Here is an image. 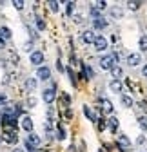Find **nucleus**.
Wrapping results in <instances>:
<instances>
[{
  "label": "nucleus",
  "instance_id": "f257e3e1",
  "mask_svg": "<svg viewBox=\"0 0 147 152\" xmlns=\"http://www.w3.org/2000/svg\"><path fill=\"white\" fill-rule=\"evenodd\" d=\"M115 64H116V56L115 54H105V56L100 58V67L104 71H111L115 67Z\"/></svg>",
  "mask_w": 147,
  "mask_h": 152
},
{
  "label": "nucleus",
  "instance_id": "f03ea898",
  "mask_svg": "<svg viewBox=\"0 0 147 152\" xmlns=\"http://www.w3.org/2000/svg\"><path fill=\"white\" fill-rule=\"evenodd\" d=\"M4 141H6V143H9V145H15V143L18 141L16 129H11V127H7V129H6V132H4Z\"/></svg>",
  "mask_w": 147,
  "mask_h": 152
},
{
  "label": "nucleus",
  "instance_id": "7ed1b4c3",
  "mask_svg": "<svg viewBox=\"0 0 147 152\" xmlns=\"http://www.w3.org/2000/svg\"><path fill=\"white\" fill-rule=\"evenodd\" d=\"M29 62L33 65H38L40 67V64H44V53L42 51H33L31 56H29Z\"/></svg>",
  "mask_w": 147,
  "mask_h": 152
},
{
  "label": "nucleus",
  "instance_id": "20e7f679",
  "mask_svg": "<svg viewBox=\"0 0 147 152\" xmlns=\"http://www.w3.org/2000/svg\"><path fill=\"white\" fill-rule=\"evenodd\" d=\"M36 78L38 80H49L51 78V69L46 67V65H40L38 71H36Z\"/></svg>",
  "mask_w": 147,
  "mask_h": 152
},
{
  "label": "nucleus",
  "instance_id": "39448f33",
  "mask_svg": "<svg viewBox=\"0 0 147 152\" xmlns=\"http://www.w3.org/2000/svg\"><path fill=\"white\" fill-rule=\"evenodd\" d=\"M95 38H96V34H95V31H91V29H87V31H84V33L80 34V40H82L84 44H93Z\"/></svg>",
  "mask_w": 147,
  "mask_h": 152
},
{
  "label": "nucleus",
  "instance_id": "423d86ee",
  "mask_svg": "<svg viewBox=\"0 0 147 152\" xmlns=\"http://www.w3.org/2000/svg\"><path fill=\"white\" fill-rule=\"evenodd\" d=\"M140 64H142V56L138 53H131L129 56H127V65H129V67H136Z\"/></svg>",
  "mask_w": 147,
  "mask_h": 152
},
{
  "label": "nucleus",
  "instance_id": "0eeeda50",
  "mask_svg": "<svg viewBox=\"0 0 147 152\" xmlns=\"http://www.w3.org/2000/svg\"><path fill=\"white\" fill-rule=\"evenodd\" d=\"M93 45H95L96 51H105L107 49V40H105L104 36H96L95 42H93Z\"/></svg>",
  "mask_w": 147,
  "mask_h": 152
},
{
  "label": "nucleus",
  "instance_id": "6e6552de",
  "mask_svg": "<svg viewBox=\"0 0 147 152\" xmlns=\"http://www.w3.org/2000/svg\"><path fill=\"white\" fill-rule=\"evenodd\" d=\"M42 98H44L46 103H53L54 98H57V94H54V89H46V91L42 92Z\"/></svg>",
  "mask_w": 147,
  "mask_h": 152
},
{
  "label": "nucleus",
  "instance_id": "1a4fd4ad",
  "mask_svg": "<svg viewBox=\"0 0 147 152\" xmlns=\"http://www.w3.org/2000/svg\"><path fill=\"white\" fill-rule=\"evenodd\" d=\"M118 148L120 150H129L131 148V141L127 136H118Z\"/></svg>",
  "mask_w": 147,
  "mask_h": 152
},
{
  "label": "nucleus",
  "instance_id": "9d476101",
  "mask_svg": "<svg viewBox=\"0 0 147 152\" xmlns=\"http://www.w3.org/2000/svg\"><path fill=\"white\" fill-rule=\"evenodd\" d=\"M20 125H22V129H24L26 132H29V134L33 132V120H31L29 116H24V118H22V123H20Z\"/></svg>",
  "mask_w": 147,
  "mask_h": 152
},
{
  "label": "nucleus",
  "instance_id": "9b49d317",
  "mask_svg": "<svg viewBox=\"0 0 147 152\" xmlns=\"http://www.w3.org/2000/svg\"><path fill=\"white\" fill-rule=\"evenodd\" d=\"M11 38V29H7V27H0V42H6V40H9Z\"/></svg>",
  "mask_w": 147,
  "mask_h": 152
},
{
  "label": "nucleus",
  "instance_id": "f8f14e48",
  "mask_svg": "<svg viewBox=\"0 0 147 152\" xmlns=\"http://www.w3.org/2000/svg\"><path fill=\"white\" fill-rule=\"evenodd\" d=\"M102 110H104L105 114H113L115 107H113V103L109 102V100H102Z\"/></svg>",
  "mask_w": 147,
  "mask_h": 152
},
{
  "label": "nucleus",
  "instance_id": "ddd939ff",
  "mask_svg": "<svg viewBox=\"0 0 147 152\" xmlns=\"http://www.w3.org/2000/svg\"><path fill=\"white\" fill-rule=\"evenodd\" d=\"M93 27L95 29H104V27H107V20H105V18H95V20H93Z\"/></svg>",
  "mask_w": 147,
  "mask_h": 152
},
{
  "label": "nucleus",
  "instance_id": "4468645a",
  "mask_svg": "<svg viewBox=\"0 0 147 152\" xmlns=\"http://www.w3.org/2000/svg\"><path fill=\"white\" fill-rule=\"evenodd\" d=\"M107 127H109V130H111V132H116L118 130V120L115 116H111V118L107 120Z\"/></svg>",
  "mask_w": 147,
  "mask_h": 152
},
{
  "label": "nucleus",
  "instance_id": "2eb2a0df",
  "mask_svg": "<svg viewBox=\"0 0 147 152\" xmlns=\"http://www.w3.org/2000/svg\"><path fill=\"white\" fill-rule=\"evenodd\" d=\"M27 141L33 145V147H38L40 143H42V140L38 138V136H36V134H33V132H31V134H29V138H27Z\"/></svg>",
  "mask_w": 147,
  "mask_h": 152
},
{
  "label": "nucleus",
  "instance_id": "dca6fc26",
  "mask_svg": "<svg viewBox=\"0 0 147 152\" xmlns=\"http://www.w3.org/2000/svg\"><path fill=\"white\" fill-rule=\"evenodd\" d=\"M84 114H85V116H87V118H89L91 121H98V118H96V114H95L93 110H91V109H89L87 105L84 107Z\"/></svg>",
  "mask_w": 147,
  "mask_h": 152
},
{
  "label": "nucleus",
  "instance_id": "f3484780",
  "mask_svg": "<svg viewBox=\"0 0 147 152\" xmlns=\"http://www.w3.org/2000/svg\"><path fill=\"white\" fill-rule=\"evenodd\" d=\"M120 102H122V105H123L125 109H129V107H133V98H131V96H125V94H123V96L120 98Z\"/></svg>",
  "mask_w": 147,
  "mask_h": 152
},
{
  "label": "nucleus",
  "instance_id": "a211bd4d",
  "mask_svg": "<svg viewBox=\"0 0 147 152\" xmlns=\"http://www.w3.org/2000/svg\"><path fill=\"white\" fill-rule=\"evenodd\" d=\"M111 91L113 92H122V82L120 80H113L111 82Z\"/></svg>",
  "mask_w": 147,
  "mask_h": 152
},
{
  "label": "nucleus",
  "instance_id": "6ab92c4d",
  "mask_svg": "<svg viewBox=\"0 0 147 152\" xmlns=\"http://www.w3.org/2000/svg\"><path fill=\"white\" fill-rule=\"evenodd\" d=\"M111 76H113V78H115V80H120V78H122V69L115 65V67L111 69Z\"/></svg>",
  "mask_w": 147,
  "mask_h": 152
},
{
  "label": "nucleus",
  "instance_id": "aec40b11",
  "mask_svg": "<svg viewBox=\"0 0 147 152\" xmlns=\"http://www.w3.org/2000/svg\"><path fill=\"white\" fill-rule=\"evenodd\" d=\"M138 45H140V51H147V36H140Z\"/></svg>",
  "mask_w": 147,
  "mask_h": 152
},
{
  "label": "nucleus",
  "instance_id": "412c9836",
  "mask_svg": "<svg viewBox=\"0 0 147 152\" xmlns=\"http://www.w3.org/2000/svg\"><path fill=\"white\" fill-rule=\"evenodd\" d=\"M127 7H129L131 11H138L142 7V4L140 2H127Z\"/></svg>",
  "mask_w": 147,
  "mask_h": 152
},
{
  "label": "nucleus",
  "instance_id": "4be33fe9",
  "mask_svg": "<svg viewBox=\"0 0 147 152\" xmlns=\"http://www.w3.org/2000/svg\"><path fill=\"white\" fill-rule=\"evenodd\" d=\"M47 6H49V9H51L53 13H57V11H58V6H60V4L57 2V0H51V2H49Z\"/></svg>",
  "mask_w": 147,
  "mask_h": 152
},
{
  "label": "nucleus",
  "instance_id": "5701e85b",
  "mask_svg": "<svg viewBox=\"0 0 147 152\" xmlns=\"http://www.w3.org/2000/svg\"><path fill=\"white\" fill-rule=\"evenodd\" d=\"M138 123H140V127H142L143 130H147V116H140V118H138Z\"/></svg>",
  "mask_w": 147,
  "mask_h": 152
},
{
  "label": "nucleus",
  "instance_id": "b1692460",
  "mask_svg": "<svg viewBox=\"0 0 147 152\" xmlns=\"http://www.w3.org/2000/svg\"><path fill=\"white\" fill-rule=\"evenodd\" d=\"M36 29H40V31H44L46 29V22L42 20V18L38 16V18H36Z\"/></svg>",
  "mask_w": 147,
  "mask_h": 152
},
{
  "label": "nucleus",
  "instance_id": "393cba45",
  "mask_svg": "<svg viewBox=\"0 0 147 152\" xmlns=\"http://www.w3.org/2000/svg\"><path fill=\"white\" fill-rule=\"evenodd\" d=\"M111 15H113L115 18H120V16H122V9H120V7H111Z\"/></svg>",
  "mask_w": 147,
  "mask_h": 152
},
{
  "label": "nucleus",
  "instance_id": "a878e982",
  "mask_svg": "<svg viewBox=\"0 0 147 152\" xmlns=\"http://www.w3.org/2000/svg\"><path fill=\"white\" fill-rule=\"evenodd\" d=\"M67 76H69V80H71V83H73V85H76V78H75V72H73L71 69H67Z\"/></svg>",
  "mask_w": 147,
  "mask_h": 152
},
{
  "label": "nucleus",
  "instance_id": "bb28decb",
  "mask_svg": "<svg viewBox=\"0 0 147 152\" xmlns=\"http://www.w3.org/2000/svg\"><path fill=\"white\" fill-rule=\"evenodd\" d=\"M6 103H7V96L0 92V109H2V107H6Z\"/></svg>",
  "mask_w": 147,
  "mask_h": 152
},
{
  "label": "nucleus",
  "instance_id": "cd10ccee",
  "mask_svg": "<svg viewBox=\"0 0 147 152\" xmlns=\"http://www.w3.org/2000/svg\"><path fill=\"white\" fill-rule=\"evenodd\" d=\"M26 85H27V89H35V87H36V80H35V78H29V80L26 82Z\"/></svg>",
  "mask_w": 147,
  "mask_h": 152
},
{
  "label": "nucleus",
  "instance_id": "c85d7f7f",
  "mask_svg": "<svg viewBox=\"0 0 147 152\" xmlns=\"http://www.w3.org/2000/svg\"><path fill=\"white\" fill-rule=\"evenodd\" d=\"M58 140H65V130L62 125H58Z\"/></svg>",
  "mask_w": 147,
  "mask_h": 152
},
{
  "label": "nucleus",
  "instance_id": "c756f323",
  "mask_svg": "<svg viewBox=\"0 0 147 152\" xmlns=\"http://www.w3.org/2000/svg\"><path fill=\"white\" fill-rule=\"evenodd\" d=\"M73 7H75V2H67V4H65V13L71 15V13H73Z\"/></svg>",
  "mask_w": 147,
  "mask_h": 152
},
{
  "label": "nucleus",
  "instance_id": "7c9ffc66",
  "mask_svg": "<svg viewBox=\"0 0 147 152\" xmlns=\"http://www.w3.org/2000/svg\"><path fill=\"white\" fill-rule=\"evenodd\" d=\"M95 7H96L98 11H102V9H105V7H107V4L104 2V0H100V2H96V4H95Z\"/></svg>",
  "mask_w": 147,
  "mask_h": 152
},
{
  "label": "nucleus",
  "instance_id": "2f4dec72",
  "mask_svg": "<svg viewBox=\"0 0 147 152\" xmlns=\"http://www.w3.org/2000/svg\"><path fill=\"white\" fill-rule=\"evenodd\" d=\"M24 145H26V148H27V152H36V147H33V145H31V143H29L27 140L24 141Z\"/></svg>",
  "mask_w": 147,
  "mask_h": 152
},
{
  "label": "nucleus",
  "instance_id": "473e14b6",
  "mask_svg": "<svg viewBox=\"0 0 147 152\" xmlns=\"http://www.w3.org/2000/svg\"><path fill=\"white\" fill-rule=\"evenodd\" d=\"M13 6H15L18 11H20V9H24V2H22V0H15V2H13Z\"/></svg>",
  "mask_w": 147,
  "mask_h": 152
},
{
  "label": "nucleus",
  "instance_id": "72a5a7b5",
  "mask_svg": "<svg viewBox=\"0 0 147 152\" xmlns=\"http://www.w3.org/2000/svg\"><path fill=\"white\" fill-rule=\"evenodd\" d=\"M27 105H29V107H35V105H36V98L29 96V98H27Z\"/></svg>",
  "mask_w": 147,
  "mask_h": 152
},
{
  "label": "nucleus",
  "instance_id": "f704fd0d",
  "mask_svg": "<svg viewBox=\"0 0 147 152\" xmlns=\"http://www.w3.org/2000/svg\"><path fill=\"white\" fill-rule=\"evenodd\" d=\"M62 100H64V103L69 107V103H71V98H69V94H64V96H62Z\"/></svg>",
  "mask_w": 147,
  "mask_h": 152
},
{
  "label": "nucleus",
  "instance_id": "c9c22d12",
  "mask_svg": "<svg viewBox=\"0 0 147 152\" xmlns=\"http://www.w3.org/2000/svg\"><path fill=\"white\" fill-rule=\"evenodd\" d=\"M105 127H107V125H105V121H104V120H98V129H100V130H104Z\"/></svg>",
  "mask_w": 147,
  "mask_h": 152
},
{
  "label": "nucleus",
  "instance_id": "e433bc0d",
  "mask_svg": "<svg viewBox=\"0 0 147 152\" xmlns=\"http://www.w3.org/2000/svg\"><path fill=\"white\" fill-rule=\"evenodd\" d=\"M136 143H138V145H143V143H145V136H138V138H136Z\"/></svg>",
  "mask_w": 147,
  "mask_h": 152
},
{
  "label": "nucleus",
  "instance_id": "4c0bfd02",
  "mask_svg": "<svg viewBox=\"0 0 147 152\" xmlns=\"http://www.w3.org/2000/svg\"><path fill=\"white\" fill-rule=\"evenodd\" d=\"M73 18H75V22H76V24H80V22H84L80 15H75V16H73Z\"/></svg>",
  "mask_w": 147,
  "mask_h": 152
},
{
  "label": "nucleus",
  "instance_id": "58836bf2",
  "mask_svg": "<svg viewBox=\"0 0 147 152\" xmlns=\"http://www.w3.org/2000/svg\"><path fill=\"white\" fill-rule=\"evenodd\" d=\"M31 47H33V44H31V42H27V44L24 45V51H31Z\"/></svg>",
  "mask_w": 147,
  "mask_h": 152
},
{
  "label": "nucleus",
  "instance_id": "ea45409f",
  "mask_svg": "<svg viewBox=\"0 0 147 152\" xmlns=\"http://www.w3.org/2000/svg\"><path fill=\"white\" fill-rule=\"evenodd\" d=\"M57 67H58V71H65V69H64V65H62V62H60V60H58V62H57Z\"/></svg>",
  "mask_w": 147,
  "mask_h": 152
},
{
  "label": "nucleus",
  "instance_id": "a19ab883",
  "mask_svg": "<svg viewBox=\"0 0 147 152\" xmlns=\"http://www.w3.org/2000/svg\"><path fill=\"white\" fill-rule=\"evenodd\" d=\"M142 74H143V76H147V64L143 65V69H142Z\"/></svg>",
  "mask_w": 147,
  "mask_h": 152
},
{
  "label": "nucleus",
  "instance_id": "79ce46f5",
  "mask_svg": "<svg viewBox=\"0 0 147 152\" xmlns=\"http://www.w3.org/2000/svg\"><path fill=\"white\" fill-rule=\"evenodd\" d=\"M67 152H76V147H75V145H71V147H69V150H67Z\"/></svg>",
  "mask_w": 147,
  "mask_h": 152
},
{
  "label": "nucleus",
  "instance_id": "37998d69",
  "mask_svg": "<svg viewBox=\"0 0 147 152\" xmlns=\"http://www.w3.org/2000/svg\"><path fill=\"white\" fill-rule=\"evenodd\" d=\"M142 109H143V110L147 112V102H142Z\"/></svg>",
  "mask_w": 147,
  "mask_h": 152
},
{
  "label": "nucleus",
  "instance_id": "c03bdc74",
  "mask_svg": "<svg viewBox=\"0 0 147 152\" xmlns=\"http://www.w3.org/2000/svg\"><path fill=\"white\" fill-rule=\"evenodd\" d=\"M13 152H24V150H22V148H15Z\"/></svg>",
  "mask_w": 147,
  "mask_h": 152
},
{
  "label": "nucleus",
  "instance_id": "a18cd8bd",
  "mask_svg": "<svg viewBox=\"0 0 147 152\" xmlns=\"http://www.w3.org/2000/svg\"><path fill=\"white\" fill-rule=\"evenodd\" d=\"M2 47H4V44H2V42H0V49H2Z\"/></svg>",
  "mask_w": 147,
  "mask_h": 152
},
{
  "label": "nucleus",
  "instance_id": "49530a36",
  "mask_svg": "<svg viewBox=\"0 0 147 152\" xmlns=\"http://www.w3.org/2000/svg\"><path fill=\"white\" fill-rule=\"evenodd\" d=\"M0 125H2V118H0Z\"/></svg>",
  "mask_w": 147,
  "mask_h": 152
}]
</instances>
